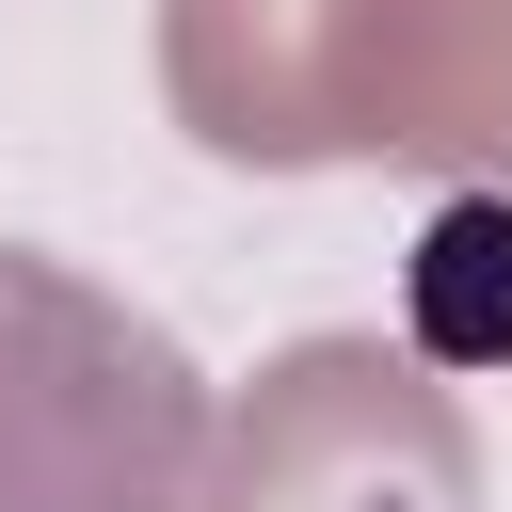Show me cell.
Here are the masks:
<instances>
[{"mask_svg":"<svg viewBox=\"0 0 512 512\" xmlns=\"http://www.w3.org/2000/svg\"><path fill=\"white\" fill-rule=\"evenodd\" d=\"M176 96L224 160L512 144V0H176Z\"/></svg>","mask_w":512,"mask_h":512,"instance_id":"1","label":"cell"},{"mask_svg":"<svg viewBox=\"0 0 512 512\" xmlns=\"http://www.w3.org/2000/svg\"><path fill=\"white\" fill-rule=\"evenodd\" d=\"M192 448V352L48 256H0V512H176Z\"/></svg>","mask_w":512,"mask_h":512,"instance_id":"2","label":"cell"},{"mask_svg":"<svg viewBox=\"0 0 512 512\" xmlns=\"http://www.w3.org/2000/svg\"><path fill=\"white\" fill-rule=\"evenodd\" d=\"M192 512H464V416L368 336H320L256 384Z\"/></svg>","mask_w":512,"mask_h":512,"instance_id":"3","label":"cell"},{"mask_svg":"<svg viewBox=\"0 0 512 512\" xmlns=\"http://www.w3.org/2000/svg\"><path fill=\"white\" fill-rule=\"evenodd\" d=\"M416 352L512 368V192L432 208V240H416Z\"/></svg>","mask_w":512,"mask_h":512,"instance_id":"4","label":"cell"}]
</instances>
